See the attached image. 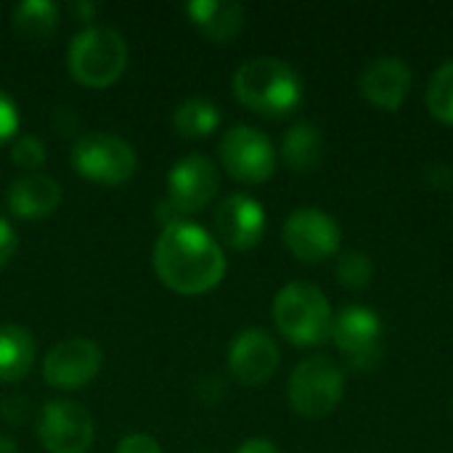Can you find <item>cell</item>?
<instances>
[{
	"instance_id": "obj_1",
	"label": "cell",
	"mask_w": 453,
	"mask_h": 453,
	"mask_svg": "<svg viewBox=\"0 0 453 453\" xmlns=\"http://www.w3.org/2000/svg\"><path fill=\"white\" fill-rule=\"evenodd\" d=\"M226 255L215 236L186 220L167 226L154 247V271L159 281L178 295H204L226 276Z\"/></svg>"
},
{
	"instance_id": "obj_2",
	"label": "cell",
	"mask_w": 453,
	"mask_h": 453,
	"mask_svg": "<svg viewBox=\"0 0 453 453\" xmlns=\"http://www.w3.org/2000/svg\"><path fill=\"white\" fill-rule=\"evenodd\" d=\"M234 93L239 104H244L255 114L287 117L303 101V80L287 61L257 56L236 69Z\"/></svg>"
},
{
	"instance_id": "obj_3",
	"label": "cell",
	"mask_w": 453,
	"mask_h": 453,
	"mask_svg": "<svg viewBox=\"0 0 453 453\" xmlns=\"http://www.w3.org/2000/svg\"><path fill=\"white\" fill-rule=\"evenodd\" d=\"M273 321L284 340L297 348H316L332 337V305L326 295L308 281H292L273 300Z\"/></svg>"
},
{
	"instance_id": "obj_4",
	"label": "cell",
	"mask_w": 453,
	"mask_h": 453,
	"mask_svg": "<svg viewBox=\"0 0 453 453\" xmlns=\"http://www.w3.org/2000/svg\"><path fill=\"white\" fill-rule=\"evenodd\" d=\"M69 72L85 88H109L127 69V42L111 27H85L69 45Z\"/></svg>"
},
{
	"instance_id": "obj_5",
	"label": "cell",
	"mask_w": 453,
	"mask_h": 453,
	"mask_svg": "<svg viewBox=\"0 0 453 453\" xmlns=\"http://www.w3.org/2000/svg\"><path fill=\"white\" fill-rule=\"evenodd\" d=\"M218 186V167L207 157L188 154L175 162L167 175V196L159 202V220L165 223V228L186 223L191 215L202 212L215 199Z\"/></svg>"
},
{
	"instance_id": "obj_6",
	"label": "cell",
	"mask_w": 453,
	"mask_h": 453,
	"mask_svg": "<svg viewBox=\"0 0 453 453\" xmlns=\"http://www.w3.org/2000/svg\"><path fill=\"white\" fill-rule=\"evenodd\" d=\"M345 395V372L329 356H311L300 361L289 377V406L305 419L329 417Z\"/></svg>"
},
{
	"instance_id": "obj_7",
	"label": "cell",
	"mask_w": 453,
	"mask_h": 453,
	"mask_svg": "<svg viewBox=\"0 0 453 453\" xmlns=\"http://www.w3.org/2000/svg\"><path fill=\"white\" fill-rule=\"evenodd\" d=\"M72 165L77 175L101 183L119 186L127 183L138 170V157L133 146L111 133H85L72 146Z\"/></svg>"
},
{
	"instance_id": "obj_8",
	"label": "cell",
	"mask_w": 453,
	"mask_h": 453,
	"mask_svg": "<svg viewBox=\"0 0 453 453\" xmlns=\"http://www.w3.org/2000/svg\"><path fill=\"white\" fill-rule=\"evenodd\" d=\"M348 366L356 372L377 369L385 356V324L366 305H348L332 321V337Z\"/></svg>"
},
{
	"instance_id": "obj_9",
	"label": "cell",
	"mask_w": 453,
	"mask_h": 453,
	"mask_svg": "<svg viewBox=\"0 0 453 453\" xmlns=\"http://www.w3.org/2000/svg\"><path fill=\"white\" fill-rule=\"evenodd\" d=\"M220 162L239 183H265L276 173V149L257 127L236 125L220 141Z\"/></svg>"
},
{
	"instance_id": "obj_10",
	"label": "cell",
	"mask_w": 453,
	"mask_h": 453,
	"mask_svg": "<svg viewBox=\"0 0 453 453\" xmlns=\"http://www.w3.org/2000/svg\"><path fill=\"white\" fill-rule=\"evenodd\" d=\"M284 244L303 263H324L340 255L342 231L329 212L319 207H300L284 223Z\"/></svg>"
},
{
	"instance_id": "obj_11",
	"label": "cell",
	"mask_w": 453,
	"mask_h": 453,
	"mask_svg": "<svg viewBox=\"0 0 453 453\" xmlns=\"http://www.w3.org/2000/svg\"><path fill=\"white\" fill-rule=\"evenodd\" d=\"M93 435V417L77 401H50L37 417V438L48 453H85Z\"/></svg>"
},
{
	"instance_id": "obj_12",
	"label": "cell",
	"mask_w": 453,
	"mask_h": 453,
	"mask_svg": "<svg viewBox=\"0 0 453 453\" xmlns=\"http://www.w3.org/2000/svg\"><path fill=\"white\" fill-rule=\"evenodd\" d=\"M101 348L88 337H72L53 345L42 361V377L56 390H80L101 372Z\"/></svg>"
},
{
	"instance_id": "obj_13",
	"label": "cell",
	"mask_w": 453,
	"mask_h": 453,
	"mask_svg": "<svg viewBox=\"0 0 453 453\" xmlns=\"http://www.w3.org/2000/svg\"><path fill=\"white\" fill-rule=\"evenodd\" d=\"M281 353L265 329H244L228 348V372L247 388H263L273 380Z\"/></svg>"
},
{
	"instance_id": "obj_14",
	"label": "cell",
	"mask_w": 453,
	"mask_h": 453,
	"mask_svg": "<svg viewBox=\"0 0 453 453\" xmlns=\"http://www.w3.org/2000/svg\"><path fill=\"white\" fill-rule=\"evenodd\" d=\"M215 231L226 247L247 252L257 247L265 234V210L247 194H231L215 210Z\"/></svg>"
},
{
	"instance_id": "obj_15",
	"label": "cell",
	"mask_w": 453,
	"mask_h": 453,
	"mask_svg": "<svg viewBox=\"0 0 453 453\" xmlns=\"http://www.w3.org/2000/svg\"><path fill=\"white\" fill-rule=\"evenodd\" d=\"M409 90H411V69L398 56L374 58L361 74L364 98L382 111H398Z\"/></svg>"
},
{
	"instance_id": "obj_16",
	"label": "cell",
	"mask_w": 453,
	"mask_h": 453,
	"mask_svg": "<svg viewBox=\"0 0 453 453\" xmlns=\"http://www.w3.org/2000/svg\"><path fill=\"white\" fill-rule=\"evenodd\" d=\"M61 204V186L45 173H27L8 188V210L21 220H42Z\"/></svg>"
},
{
	"instance_id": "obj_17",
	"label": "cell",
	"mask_w": 453,
	"mask_h": 453,
	"mask_svg": "<svg viewBox=\"0 0 453 453\" xmlns=\"http://www.w3.org/2000/svg\"><path fill=\"white\" fill-rule=\"evenodd\" d=\"M186 13L215 42H231L244 27V8L228 0H194L186 5Z\"/></svg>"
},
{
	"instance_id": "obj_18",
	"label": "cell",
	"mask_w": 453,
	"mask_h": 453,
	"mask_svg": "<svg viewBox=\"0 0 453 453\" xmlns=\"http://www.w3.org/2000/svg\"><path fill=\"white\" fill-rule=\"evenodd\" d=\"M281 157L295 173H313L324 157V135L316 122L300 119L295 122L281 141Z\"/></svg>"
},
{
	"instance_id": "obj_19",
	"label": "cell",
	"mask_w": 453,
	"mask_h": 453,
	"mask_svg": "<svg viewBox=\"0 0 453 453\" xmlns=\"http://www.w3.org/2000/svg\"><path fill=\"white\" fill-rule=\"evenodd\" d=\"M35 337L19 324L0 326V382H19L35 364Z\"/></svg>"
},
{
	"instance_id": "obj_20",
	"label": "cell",
	"mask_w": 453,
	"mask_h": 453,
	"mask_svg": "<svg viewBox=\"0 0 453 453\" xmlns=\"http://www.w3.org/2000/svg\"><path fill=\"white\" fill-rule=\"evenodd\" d=\"M58 5L50 0H24L13 8V27L29 42H45L58 27Z\"/></svg>"
},
{
	"instance_id": "obj_21",
	"label": "cell",
	"mask_w": 453,
	"mask_h": 453,
	"mask_svg": "<svg viewBox=\"0 0 453 453\" xmlns=\"http://www.w3.org/2000/svg\"><path fill=\"white\" fill-rule=\"evenodd\" d=\"M220 125V111L210 98H186L175 111H173V127L183 138H207L218 130Z\"/></svg>"
},
{
	"instance_id": "obj_22",
	"label": "cell",
	"mask_w": 453,
	"mask_h": 453,
	"mask_svg": "<svg viewBox=\"0 0 453 453\" xmlns=\"http://www.w3.org/2000/svg\"><path fill=\"white\" fill-rule=\"evenodd\" d=\"M425 101H427L430 114L438 122L453 125V58H449L446 64H441L435 69V74L430 77Z\"/></svg>"
},
{
	"instance_id": "obj_23",
	"label": "cell",
	"mask_w": 453,
	"mask_h": 453,
	"mask_svg": "<svg viewBox=\"0 0 453 453\" xmlns=\"http://www.w3.org/2000/svg\"><path fill=\"white\" fill-rule=\"evenodd\" d=\"M337 281L348 289H366L374 279V263L361 250H348L337 257L334 265Z\"/></svg>"
},
{
	"instance_id": "obj_24",
	"label": "cell",
	"mask_w": 453,
	"mask_h": 453,
	"mask_svg": "<svg viewBox=\"0 0 453 453\" xmlns=\"http://www.w3.org/2000/svg\"><path fill=\"white\" fill-rule=\"evenodd\" d=\"M45 157H48L45 143H42L40 138H35V135H19V138L11 143V159H13V165L21 167V170L35 173L37 167L45 165Z\"/></svg>"
},
{
	"instance_id": "obj_25",
	"label": "cell",
	"mask_w": 453,
	"mask_h": 453,
	"mask_svg": "<svg viewBox=\"0 0 453 453\" xmlns=\"http://www.w3.org/2000/svg\"><path fill=\"white\" fill-rule=\"evenodd\" d=\"M19 130V109L8 93L0 90V143L11 141Z\"/></svg>"
},
{
	"instance_id": "obj_26",
	"label": "cell",
	"mask_w": 453,
	"mask_h": 453,
	"mask_svg": "<svg viewBox=\"0 0 453 453\" xmlns=\"http://www.w3.org/2000/svg\"><path fill=\"white\" fill-rule=\"evenodd\" d=\"M0 414H3L11 425H21V422H27V417H29V403H27V398H21V395H5V398H0Z\"/></svg>"
},
{
	"instance_id": "obj_27",
	"label": "cell",
	"mask_w": 453,
	"mask_h": 453,
	"mask_svg": "<svg viewBox=\"0 0 453 453\" xmlns=\"http://www.w3.org/2000/svg\"><path fill=\"white\" fill-rule=\"evenodd\" d=\"M117 453H162V449L149 435H127V438L119 441Z\"/></svg>"
},
{
	"instance_id": "obj_28",
	"label": "cell",
	"mask_w": 453,
	"mask_h": 453,
	"mask_svg": "<svg viewBox=\"0 0 453 453\" xmlns=\"http://www.w3.org/2000/svg\"><path fill=\"white\" fill-rule=\"evenodd\" d=\"M16 247H19V239H16L13 226H11L8 220H3V218H0V268H5V265H8V260L13 257Z\"/></svg>"
},
{
	"instance_id": "obj_29",
	"label": "cell",
	"mask_w": 453,
	"mask_h": 453,
	"mask_svg": "<svg viewBox=\"0 0 453 453\" xmlns=\"http://www.w3.org/2000/svg\"><path fill=\"white\" fill-rule=\"evenodd\" d=\"M236 453H281L276 449V443H271V441H265V438H250V441H244L242 446H239V451Z\"/></svg>"
},
{
	"instance_id": "obj_30",
	"label": "cell",
	"mask_w": 453,
	"mask_h": 453,
	"mask_svg": "<svg viewBox=\"0 0 453 453\" xmlns=\"http://www.w3.org/2000/svg\"><path fill=\"white\" fill-rule=\"evenodd\" d=\"M72 13H74L77 21H93V16L98 13V5H96V3H82V0H80V3L72 5Z\"/></svg>"
},
{
	"instance_id": "obj_31",
	"label": "cell",
	"mask_w": 453,
	"mask_h": 453,
	"mask_svg": "<svg viewBox=\"0 0 453 453\" xmlns=\"http://www.w3.org/2000/svg\"><path fill=\"white\" fill-rule=\"evenodd\" d=\"M0 453H19V446L11 438H3L0 435Z\"/></svg>"
}]
</instances>
